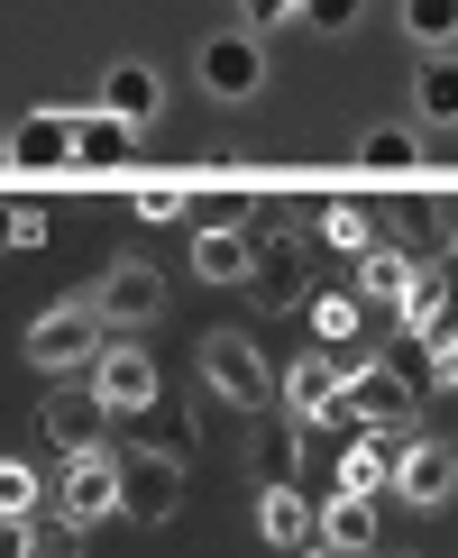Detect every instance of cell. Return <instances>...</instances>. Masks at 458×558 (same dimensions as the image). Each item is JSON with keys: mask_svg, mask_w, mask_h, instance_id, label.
I'll return each mask as SVG.
<instances>
[{"mask_svg": "<svg viewBox=\"0 0 458 558\" xmlns=\"http://www.w3.org/2000/svg\"><path fill=\"white\" fill-rule=\"evenodd\" d=\"M101 330H110V320L92 312V293H83V302H56V312L28 330V366H46V376H74V366H83V376H92L101 348H110Z\"/></svg>", "mask_w": 458, "mask_h": 558, "instance_id": "1", "label": "cell"}, {"mask_svg": "<svg viewBox=\"0 0 458 558\" xmlns=\"http://www.w3.org/2000/svg\"><path fill=\"white\" fill-rule=\"evenodd\" d=\"M56 504H64V522H110V513H129V458H110V449L64 458Z\"/></svg>", "mask_w": 458, "mask_h": 558, "instance_id": "2", "label": "cell"}, {"mask_svg": "<svg viewBox=\"0 0 458 558\" xmlns=\"http://www.w3.org/2000/svg\"><path fill=\"white\" fill-rule=\"evenodd\" d=\"M202 376H212V393H229L239 412L275 403V385H285V376H266V357H257L239 330H212V339H202Z\"/></svg>", "mask_w": 458, "mask_h": 558, "instance_id": "3", "label": "cell"}, {"mask_svg": "<svg viewBox=\"0 0 458 558\" xmlns=\"http://www.w3.org/2000/svg\"><path fill=\"white\" fill-rule=\"evenodd\" d=\"M257 83H266V46H257V28H220V37H202V92H212V101H257Z\"/></svg>", "mask_w": 458, "mask_h": 558, "instance_id": "4", "label": "cell"}, {"mask_svg": "<svg viewBox=\"0 0 458 558\" xmlns=\"http://www.w3.org/2000/svg\"><path fill=\"white\" fill-rule=\"evenodd\" d=\"M56 166H83V120L74 110H28L10 129V174H56Z\"/></svg>", "mask_w": 458, "mask_h": 558, "instance_id": "5", "label": "cell"}, {"mask_svg": "<svg viewBox=\"0 0 458 558\" xmlns=\"http://www.w3.org/2000/svg\"><path fill=\"white\" fill-rule=\"evenodd\" d=\"M339 412H349L358 430H412V385L395 376V366H349Z\"/></svg>", "mask_w": 458, "mask_h": 558, "instance_id": "6", "label": "cell"}, {"mask_svg": "<svg viewBox=\"0 0 458 558\" xmlns=\"http://www.w3.org/2000/svg\"><path fill=\"white\" fill-rule=\"evenodd\" d=\"M92 393L110 403V422L147 412V403H156V357H147V348H129V339H110V348H101V366H92Z\"/></svg>", "mask_w": 458, "mask_h": 558, "instance_id": "7", "label": "cell"}, {"mask_svg": "<svg viewBox=\"0 0 458 558\" xmlns=\"http://www.w3.org/2000/svg\"><path fill=\"white\" fill-rule=\"evenodd\" d=\"M92 312H101L110 320V330H137V320H156V312H166V275H156V266H110L101 275V284H92Z\"/></svg>", "mask_w": 458, "mask_h": 558, "instance_id": "8", "label": "cell"}, {"mask_svg": "<svg viewBox=\"0 0 458 558\" xmlns=\"http://www.w3.org/2000/svg\"><path fill=\"white\" fill-rule=\"evenodd\" d=\"M339 385H349V366H339L330 348H312V357L285 366V385H275V393H285V412L312 430V422H330V412H339Z\"/></svg>", "mask_w": 458, "mask_h": 558, "instance_id": "9", "label": "cell"}, {"mask_svg": "<svg viewBox=\"0 0 458 558\" xmlns=\"http://www.w3.org/2000/svg\"><path fill=\"white\" fill-rule=\"evenodd\" d=\"M395 468H403V430H358L349 458H339V495H366V504H376L385 485H395Z\"/></svg>", "mask_w": 458, "mask_h": 558, "instance_id": "10", "label": "cell"}, {"mask_svg": "<svg viewBox=\"0 0 458 558\" xmlns=\"http://www.w3.org/2000/svg\"><path fill=\"white\" fill-rule=\"evenodd\" d=\"M449 485H458V449H441V439H403V468H395V495L403 504H449Z\"/></svg>", "mask_w": 458, "mask_h": 558, "instance_id": "11", "label": "cell"}, {"mask_svg": "<svg viewBox=\"0 0 458 558\" xmlns=\"http://www.w3.org/2000/svg\"><path fill=\"white\" fill-rule=\"evenodd\" d=\"M101 422H110V403L101 393H46V439H56L64 458H83V449H101Z\"/></svg>", "mask_w": 458, "mask_h": 558, "instance_id": "12", "label": "cell"}, {"mask_svg": "<svg viewBox=\"0 0 458 558\" xmlns=\"http://www.w3.org/2000/svg\"><path fill=\"white\" fill-rule=\"evenodd\" d=\"M101 110L129 120V129H147L156 110H166V83H156L147 64H110V74H101Z\"/></svg>", "mask_w": 458, "mask_h": 558, "instance_id": "13", "label": "cell"}, {"mask_svg": "<svg viewBox=\"0 0 458 558\" xmlns=\"http://www.w3.org/2000/svg\"><path fill=\"white\" fill-rule=\"evenodd\" d=\"M395 320H403L412 339H431V348H441V339H449V275L412 266V284H403V302H395Z\"/></svg>", "mask_w": 458, "mask_h": 558, "instance_id": "14", "label": "cell"}, {"mask_svg": "<svg viewBox=\"0 0 458 558\" xmlns=\"http://www.w3.org/2000/svg\"><path fill=\"white\" fill-rule=\"evenodd\" d=\"M321 549H330V558H366V549H376V504H366V495H330V504H321Z\"/></svg>", "mask_w": 458, "mask_h": 558, "instance_id": "15", "label": "cell"}, {"mask_svg": "<svg viewBox=\"0 0 458 558\" xmlns=\"http://www.w3.org/2000/svg\"><path fill=\"white\" fill-rule=\"evenodd\" d=\"M193 275H202V284H248V275H257L248 229H202V239H193Z\"/></svg>", "mask_w": 458, "mask_h": 558, "instance_id": "16", "label": "cell"}, {"mask_svg": "<svg viewBox=\"0 0 458 558\" xmlns=\"http://www.w3.org/2000/svg\"><path fill=\"white\" fill-rule=\"evenodd\" d=\"M358 330H366V302H358V293H312V339L330 348L339 366H358V357H349Z\"/></svg>", "mask_w": 458, "mask_h": 558, "instance_id": "17", "label": "cell"}, {"mask_svg": "<svg viewBox=\"0 0 458 558\" xmlns=\"http://www.w3.org/2000/svg\"><path fill=\"white\" fill-rule=\"evenodd\" d=\"M257 531L275 549H312V531H321V513L303 495H293V485H266V504H257Z\"/></svg>", "mask_w": 458, "mask_h": 558, "instance_id": "18", "label": "cell"}, {"mask_svg": "<svg viewBox=\"0 0 458 558\" xmlns=\"http://www.w3.org/2000/svg\"><path fill=\"white\" fill-rule=\"evenodd\" d=\"M412 110H422V129H458V56H422Z\"/></svg>", "mask_w": 458, "mask_h": 558, "instance_id": "19", "label": "cell"}, {"mask_svg": "<svg viewBox=\"0 0 458 558\" xmlns=\"http://www.w3.org/2000/svg\"><path fill=\"white\" fill-rule=\"evenodd\" d=\"M174 495H183V476L166 468V458H129V513L137 522H166Z\"/></svg>", "mask_w": 458, "mask_h": 558, "instance_id": "20", "label": "cell"}, {"mask_svg": "<svg viewBox=\"0 0 458 558\" xmlns=\"http://www.w3.org/2000/svg\"><path fill=\"white\" fill-rule=\"evenodd\" d=\"M358 166L366 174H412V166H422V137H412V129H366L358 137Z\"/></svg>", "mask_w": 458, "mask_h": 558, "instance_id": "21", "label": "cell"}, {"mask_svg": "<svg viewBox=\"0 0 458 558\" xmlns=\"http://www.w3.org/2000/svg\"><path fill=\"white\" fill-rule=\"evenodd\" d=\"M129 147H137V129L110 120V110L92 101V110H83V166H129Z\"/></svg>", "mask_w": 458, "mask_h": 558, "instance_id": "22", "label": "cell"}, {"mask_svg": "<svg viewBox=\"0 0 458 558\" xmlns=\"http://www.w3.org/2000/svg\"><path fill=\"white\" fill-rule=\"evenodd\" d=\"M403 28L431 56H458V0H403Z\"/></svg>", "mask_w": 458, "mask_h": 558, "instance_id": "23", "label": "cell"}, {"mask_svg": "<svg viewBox=\"0 0 458 558\" xmlns=\"http://www.w3.org/2000/svg\"><path fill=\"white\" fill-rule=\"evenodd\" d=\"M403 284H412V257H403V247H366V257H358V293H366V302H403Z\"/></svg>", "mask_w": 458, "mask_h": 558, "instance_id": "24", "label": "cell"}, {"mask_svg": "<svg viewBox=\"0 0 458 558\" xmlns=\"http://www.w3.org/2000/svg\"><path fill=\"white\" fill-rule=\"evenodd\" d=\"M321 239L349 247V257H366V247H376V220H366V202H330V211H321Z\"/></svg>", "mask_w": 458, "mask_h": 558, "instance_id": "25", "label": "cell"}, {"mask_svg": "<svg viewBox=\"0 0 458 558\" xmlns=\"http://www.w3.org/2000/svg\"><path fill=\"white\" fill-rule=\"evenodd\" d=\"M37 504H46V485H37V468H0V513H10V531H28L37 522Z\"/></svg>", "mask_w": 458, "mask_h": 558, "instance_id": "26", "label": "cell"}, {"mask_svg": "<svg viewBox=\"0 0 458 558\" xmlns=\"http://www.w3.org/2000/svg\"><path fill=\"white\" fill-rule=\"evenodd\" d=\"M248 284H257V302H275V312H285V302H303V284H293V247H266Z\"/></svg>", "mask_w": 458, "mask_h": 558, "instance_id": "27", "label": "cell"}, {"mask_svg": "<svg viewBox=\"0 0 458 558\" xmlns=\"http://www.w3.org/2000/svg\"><path fill=\"white\" fill-rule=\"evenodd\" d=\"M358 19H366V0H303V28H321V37L358 28Z\"/></svg>", "mask_w": 458, "mask_h": 558, "instance_id": "28", "label": "cell"}, {"mask_svg": "<svg viewBox=\"0 0 458 558\" xmlns=\"http://www.w3.org/2000/svg\"><path fill=\"white\" fill-rule=\"evenodd\" d=\"M293 449H303V422H275V430H266V476H275V485L293 476Z\"/></svg>", "mask_w": 458, "mask_h": 558, "instance_id": "29", "label": "cell"}, {"mask_svg": "<svg viewBox=\"0 0 458 558\" xmlns=\"http://www.w3.org/2000/svg\"><path fill=\"white\" fill-rule=\"evenodd\" d=\"M10 247H46V202H10Z\"/></svg>", "mask_w": 458, "mask_h": 558, "instance_id": "30", "label": "cell"}, {"mask_svg": "<svg viewBox=\"0 0 458 558\" xmlns=\"http://www.w3.org/2000/svg\"><path fill=\"white\" fill-rule=\"evenodd\" d=\"M129 211H137V220H183V193H174V183H147Z\"/></svg>", "mask_w": 458, "mask_h": 558, "instance_id": "31", "label": "cell"}, {"mask_svg": "<svg viewBox=\"0 0 458 558\" xmlns=\"http://www.w3.org/2000/svg\"><path fill=\"white\" fill-rule=\"evenodd\" d=\"M19 558H74V541L64 531H19Z\"/></svg>", "mask_w": 458, "mask_h": 558, "instance_id": "32", "label": "cell"}, {"mask_svg": "<svg viewBox=\"0 0 458 558\" xmlns=\"http://www.w3.org/2000/svg\"><path fill=\"white\" fill-rule=\"evenodd\" d=\"M285 19H303V0H248V28H285Z\"/></svg>", "mask_w": 458, "mask_h": 558, "instance_id": "33", "label": "cell"}, {"mask_svg": "<svg viewBox=\"0 0 458 558\" xmlns=\"http://www.w3.org/2000/svg\"><path fill=\"white\" fill-rule=\"evenodd\" d=\"M431 376H441V385L458 393V320H449V339H441V348H431Z\"/></svg>", "mask_w": 458, "mask_h": 558, "instance_id": "34", "label": "cell"}, {"mask_svg": "<svg viewBox=\"0 0 458 558\" xmlns=\"http://www.w3.org/2000/svg\"><path fill=\"white\" fill-rule=\"evenodd\" d=\"M449 247H458V220H449Z\"/></svg>", "mask_w": 458, "mask_h": 558, "instance_id": "35", "label": "cell"}, {"mask_svg": "<svg viewBox=\"0 0 458 558\" xmlns=\"http://www.w3.org/2000/svg\"><path fill=\"white\" fill-rule=\"evenodd\" d=\"M303 558H330V549H303Z\"/></svg>", "mask_w": 458, "mask_h": 558, "instance_id": "36", "label": "cell"}]
</instances>
